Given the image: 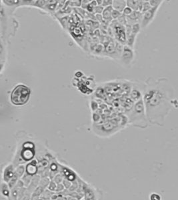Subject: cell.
<instances>
[{"label": "cell", "mask_w": 178, "mask_h": 200, "mask_svg": "<svg viewBox=\"0 0 178 200\" xmlns=\"http://www.w3.org/2000/svg\"><path fill=\"white\" fill-rule=\"evenodd\" d=\"M143 100L150 125L164 126L173 108L175 90L168 78L148 77L145 81Z\"/></svg>", "instance_id": "cell-1"}, {"label": "cell", "mask_w": 178, "mask_h": 200, "mask_svg": "<svg viewBox=\"0 0 178 200\" xmlns=\"http://www.w3.org/2000/svg\"><path fill=\"white\" fill-rule=\"evenodd\" d=\"M16 141V149L12 162L16 167L35 160L38 152L45 147L43 143L23 130L17 132Z\"/></svg>", "instance_id": "cell-2"}, {"label": "cell", "mask_w": 178, "mask_h": 200, "mask_svg": "<svg viewBox=\"0 0 178 200\" xmlns=\"http://www.w3.org/2000/svg\"><path fill=\"white\" fill-rule=\"evenodd\" d=\"M127 126H128V119L125 115L121 116L119 120L112 119L103 123H93L92 131L95 136L99 138H109L125 129Z\"/></svg>", "instance_id": "cell-3"}, {"label": "cell", "mask_w": 178, "mask_h": 200, "mask_svg": "<svg viewBox=\"0 0 178 200\" xmlns=\"http://www.w3.org/2000/svg\"><path fill=\"white\" fill-rule=\"evenodd\" d=\"M14 13L1 4V40L9 42L14 37L19 27V23Z\"/></svg>", "instance_id": "cell-4"}, {"label": "cell", "mask_w": 178, "mask_h": 200, "mask_svg": "<svg viewBox=\"0 0 178 200\" xmlns=\"http://www.w3.org/2000/svg\"><path fill=\"white\" fill-rule=\"evenodd\" d=\"M128 125L131 127L146 129L150 125L147 117L146 111L143 99L135 102L132 108L126 113Z\"/></svg>", "instance_id": "cell-5"}, {"label": "cell", "mask_w": 178, "mask_h": 200, "mask_svg": "<svg viewBox=\"0 0 178 200\" xmlns=\"http://www.w3.org/2000/svg\"><path fill=\"white\" fill-rule=\"evenodd\" d=\"M31 90L24 84H17L14 87L10 94V101L16 107L24 106L29 102Z\"/></svg>", "instance_id": "cell-6"}, {"label": "cell", "mask_w": 178, "mask_h": 200, "mask_svg": "<svg viewBox=\"0 0 178 200\" xmlns=\"http://www.w3.org/2000/svg\"><path fill=\"white\" fill-rule=\"evenodd\" d=\"M136 58V53L134 49L128 47L127 45H123V48L121 52L120 58L118 60L119 64L124 68H131L133 66Z\"/></svg>", "instance_id": "cell-7"}, {"label": "cell", "mask_w": 178, "mask_h": 200, "mask_svg": "<svg viewBox=\"0 0 178 200\" xmlns=\"http://www.w3.org/2000/svg\"><path fill=\"white\" fill-rule=\"evenodd\" d=\"M145 86V82H132L131 90L129 93V98L134 103L143 99Z\"/></svg>", "instance_id": "cell-8"}, {"label": "cell", "mask_w": 178, "mask_h": 200, "mask_svg": "<svg viewBox=\"0 0 178 200\" xmlns=\"http://www.w3.org/2000/svg\"><path fill=\"white\" fill-rule=\"evenodd\" d=\"M160 7H155L151 8L150 10L145 12L142 14V20H141L140 24L142 29H144L147 28L148 26L153 22V21L155 19L158 11H159Z\"/></svg>", "instance_id": "cell-9"}, {"label": "cell", "mask_w": 178, "mask_h": 200, "mask_svg": "<svg viewBox=\"0 0 178 200\" xmlns=\"http://www.w3.org/2000/svg\"><path fill=\"white\" fill-rule=\"evenodd\" d=\"M16 173V166L12 162L8 163L4 165L1 169L2 182L8 184Z\"/></svg>", "instance_id": "cell-10"}, {"label": "cell", "mask_w": 178, "mask_h": 200, "mask_svg": "<svg viewBox=\"0 0 178 200\" xmlns=\"http://www.w3.org/2000/svg\"><path fill=\"white\" fill-rule=\"evenodd\" d=\"M8 42L1 40V46H0V60H1V73H3L4 68L6 66V63L8 61Z\"/></svg>", "instance_id": "cell-11"}, {"label": "cell", "mask_w": 178, "mask_h": 200, "mask_svg": "<svg viewBox=\"0 0 178 200\" xmlns=\"http://www.w3.org/2000/svg\"><path fill=\"white\" fill-rule=\"evenodd\" d=\"M60 173H62L65 179L69 180L71 182L76 181L77 179V175L73 170L70 167H66L60 164Z\"/></svg>", "instance_id": "cell-12"}, {"label": "cell", "mask_w": 178, "mask_h": 200, "mask_svg": "<svg viewBox=\"0 0 178 200\" xmlns=\"http://www.w3.org/2000/svg\"><path fill=\"white\" fill-rule=\"evenodd\" d=\"M127 6L131 8L133 11L140 12L142 13L143 1H140V0H127Z\"/></svg>", "instance_id": "cell-13"}, {"label": "cell", "mask_w": 178, "mask_h": 200, "mask_svg": "<svg viewBox=\"0 0 178 200\" xmlns=\"http://www.w3.org/2000/svg\"><path fill=\"white\" fill-rule=\"evenodd\" d=\"M112 7L114 10L123 13L124 9L127 7V1H125V0H113Z\"/></svg>", "instance_id": "cell-14"}, {"label": "cell", "mask_w": 178, "mask_h": 200, "mask_svg": "<svg viewBox=\"0 0 178 200\" xmlns=\"http://www.w3.org/2000/svg\"><path fill=\"white\" fill-rule=\"evenodd\" d=\"M1 194L5 199H9L11 195V189L9 187L8 184L5 182H1Z\"/></svg>", "instance_id": "cell-15"}, {"label": "cell", "mask_w": 178, "mask_h": 200, "mask_svg": "<svg viewBox=\"0 0 178 200\" xmlns=\"http://www.w3.org/2000/svg\"><path fill=\"white\" fill-rule=\"evenodd\" d=\"M113 10H114V8H113L112 5L104 8L103 13H102L101 14L102 17H103V19H104L106 21L112 20V14Z\"/></svg>", "instance_id": "cell-16"}, {"label": "cell", "mask_w": 178, "mask_h": 200, "mask_svg": "<svg viewBox=\"0 0 178 200\" xmlns=\"http://www.w3.org/2000/svg\"><path fill=\"white\" fill-rule=\"evenodd\" d=\"M137 37H138V35H136L134 34H131L130 35H129V36H127V39H126V43H125V45H127L128 47H131V48L132 49H134Z\"/></svg>", "instance_id": "cell-17"}, {"label": "cell", "mask_w": 178, "mask_h": 200, "mask_svg": "<svg viewBox=\"0 0 178 200\" xmlns=\"http://www.w3.org/2000/svg\"><path fill=\"white\" fill-rule=\"evenodd\" d=\"M25 164H21L16 167V173L19 176V177L22 178L25 173Z\"/></svg>", "instance_id": "cell-18"}, {"label": "cell", "mask_w": 178, "mask_h": 200, "mask_svg": "<svg viewBox=\"0 0 178 200\" xmlns=\"http://www.w3.org/2000/svg\"><path fill=\"white\" fill-rule=\"evenodd\" d=\"M51 180V179L49 177H43L41 178L40 185H39V186L42 187L43 189H45V190H46L47 187L49 186V183H50Z\"/></svg>", "instance_id": "cell-19"}, {"label": "cell", "mask_w": 178, "mask_h": 200, "mask_svg": "<svg viewBox=\"0 0 178 200\" xmlns=\"http://www.w3.org/2000/svg\"><path fill=\"white\" fill-rule=\"evenodd\" d=\"M131 25V34L138 35L140 33L141 30H142V27H141L140 23H134Z\"/></svg>", "instance_id": "cell-20"}, {"label": "cell", "mask_w": 178, "mask_h": 200, "mask_svg": "<svg viewBox=\"0 0 178 200\" xmlns=\"http://www.w3.org/2000/svg\"><path fill=\"white\" fill-rule=\"evenodd\" d=\"M64 179L65 178L64 177V175H62V173L60 172L55 175V177L53 178V180L55 182L56 184H62Z\"/></svg>", "instance_id": "cell-21"}, {"label": "cell", "mask_w": 178, "mask_h": 200, "mask_svg": "<svg viewBox=\"0 0 178 200\" xmlns=\"http://www.w3.org/2000/svg\"><path fill=\"white\" fill-rule=\"evenodd\" d=\"M149 1L152 8L161 7V5L164 2V1H163V0H149Z\"/></svg>", "instance_id": "cell-22"}, {"label": "cell", "mask_w": 178, "mask_h": 200, "mask_svg": "<svg viewBox=\"0 0 178 200\" xmlns=\"http://www.w3.org/2000/svg\"><path fill=\"white\" fill-rule=\"evenodd\" d=\"M152 8L149 3V1H143V7L142 10V14H144L145 12H147V11L150 10Z\"/></svg>", "instance_id": "cell-23"}, {"label": "cell", "mask_w": 178, "mask_h": 200, "mask_svg": "<svg viewBox=\"0 0 178 200\" xmlns=\"http://www.w3.org/2000/svg\"><path fill=\"white\" fill-rule=\"evenodd\" d=\"M149 200H162V197L160 193L153 192L149 194Z\"/></svg>", "instance_id": "cell-24"}, {"label": "cell", "mask_w": 178, "mask_h": 200, "mask_svg": "<svg viewBox=\"0 0 178 200\" xmlns=\"http://www.w3.org/2000/svg\"><path fill=\"white\" fill-rule=\"evenodd\" d=\"M57 186H58V184H56L53 179H51L47 189L51 192H55L56 189H57Z\"/></svg>", "instance_id": "cell-25"}, {"label": "cell", "mask_w": 178, "mask_h": 200, "mask_svg": "<svg viewBox=\"0 0 178 200\" xmlns=\"http://www.w3.org/2000/svg\"><path fill=\"white\" fill-rule=\"evenodd\" d=\"M122 15V13L118 12L116 10H114L112 14V19H118L119 17Z\"/></svg>", "instance_id": "cell-26"}, {"label": "cell", "mask_w": 178, "mask_h": 200, "mask_svg": "<svg viewBox=\"0 0 178 200\" xmlns=\"http://www.w3.org/2000/svg\"><path fill=\"white\" fill-rule=\"evenodd\" d=\"M62 184H64V186L66 188V190H69V188L71 187V185H72V182L69 181V180L67 179H64V181H63Z\"/></svg>", "instance_id": "cell-27"}, {"label": "cell", "mask_w": 178, "mask_h": 200, "mask_svg": "<svg viewBox=\"0 0 178 200\" xmlns=\"http://www.w3.org/2000/svg\"><path fill=\"white\" fill-rule=\"evenodd\" d=\"M133 12H134V11L132 10L131 8H129V7H127H127L124 9V10H123L122 14L124 15L125 16L127 17V16H129V15H131Z\"/></svg>", "instance_id": "cell-28"}, {"label": "cell", "mask_w": 178, "mask_h": 200, "mask_svg": "<svg viewBox=\"0 0 178 200\" xmlns=\"http://www.w3.org/2000/svg\"><path fill=\"white\" fill-rule=\"evenodd\" d=\"M113 3V0H103V3H102L101 6L104 8L109 7V6H112Z\"/></svg>", "instance_id": "cell-29"}, {"label": "cell", "mask_w": 178, "mask_h": 200, "mask_svg": "<svg viewBox=\"0 0 178 200\" xmlns=\"http://www.w3.org/2000/svg\"><path fill=\"white\" fill-rule=\"evenodd\" d=\"M65 189H66V188H65L64 184H63L62 183V184H58L57 189H56V192H58V193L62 192H64V191L65 190Z\"/></svg>", "instance_id": "cell-30"}, {"label": "cell", "mask_w": 178, "mask_h": 200, "mask_svg": "<svg viewBox=\"0 0 178 200\" xmlns=\"http://www.w3.org/2000/svg\"><path fill=\"white\" fill-rule=\"evenodd\" d=\"M38 200H43V199H38Z\"/></svg>", "instance_id": "cell-31"}, {"label": "cell", "mask_w": 178, "mask_h": 200, "mask_svg": "<svg viewBox=\"0 0 178 200\" xmlns=\"http://www.w3.org/2000/svg\"><path fill=\"white\" fill-rule=\"evenodd\" d=\"M8 200H10V199H8Z\"/></svg>", "instance_id": "cell-32"}]
</instances>
